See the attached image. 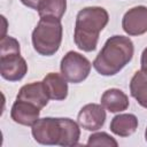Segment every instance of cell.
<instances>
[{
  "mask_svg": "<svg viewBox=\"0 0 147 147\" xmlns=\"http://www.w3.org/2000/svg\"><path fill=\"white\" fill-rule=\"evenodd\" d=\"M31 133L40 145H59L71 147L78 145L80 138L79 124L71 118L44 117L39 118L32 126Z\"/></svg>",
  "mask_w": 147,
  "mask_h": 147,
  "instance_id": "cell-1",
  "label": "cell"
},
{
  "mask_svg": "<svg viewBox=\"0 0 147 147\" xmlns=\"http://www.w3.org/2000/svg\"><path fill=\"white\" fill-rule=\"evenodd\" d=\"M109 21L108 11L98 6L85 7L76 16L74 40L83 52H93L98 46L99 34Z\"/></svg>",
  "mask_w": 147,
  "mask_h": 147,
  "instance_id": "cell-2",
  "label": "cell"
},
{
  "mask_svg": "<svg viewBox=\"0 0 147 147\" xmlns=\"http://www.w3.org/2000/svg\"><path fill=\"white\" fill-rule=\"evenodd\" d=\"M133 53L132 40L129 37L116 34L106 40L92 65L102 76H114L132 60Z\"/></svg>",
  "mask_w": 147,
  "mask_h": 147,
  "instance_id": "cell-3",
  "label": "cell"
},
{
  "mask_svg": "<svg viewBox=\"0 0 147 147\" xmlns=\"http://www.w3.org/2000/svg\"><path fill=\"white\" fill-rule=\"evenodd\" d=\"M63 28L61 20L55 17H40L32 31L31 40L34 51L44 56L54 55L62 42Z\"/></svg>",
  "mask_w": 147,
  "mask_h": 147,
  "instance_id": "cell-4",
  "label": "cell"
},
{
  "mask_svg": "<svg viewBox=\"0 0 147 147\" xmlns=\"http://www.w3.org/2000/svg\"><path fill=\"white\" fill-rule=\"evenodd\" d=\"M91 62L80 53L69 51L61 60L60 70L62 76L72 84H78L85 80L91 71Z\"/></svg>",
  "mask_w": 147,
  "mask_h": 147,
  "instance_id": "cell-5",
  "label": "cell"
},
{
  "mask_svg": "<svg viewBox=\"0 0 147 147\" xmlns=\"http://www.w3.org/2000/svg\"><path fill=\"white\" fill-rule=\"evenodd\" d=\"M28 72L26 61L21 53L0 54V74L1 77L9 82L21 80Z\"/></svg>",
  "mask_w": 147,
  "mask_h": 147,
  "instance_id": "cell-6",
  "label": "cell"
},
{
  "mask_svg": "<svg viewBox=\"0 0 147 147\" xmlns=\"http://www.w3.org/2000/svg\"><path fill=\"white\" fill-rule=\"evenodd\" d=\"M122 28L129 36H141L147 32V7L136 6L122 18Z\"/></svg>",
  "mask_w": 147,
  "mask_h": 147,
  "instance_id": "cell-7",
  "label": "cell"
},
{
  "mask_svg": "<svg viewBox=\"0 0 147 147\" xmlns=\"http://www.w3.org/2000/svg\"><path fill=\"white\" fill-rule=\"evenodd\" d=\"M77 122L80 127L87 131H98L106 122V111L102 105L87 103L78 113Z\"/></svg>",
  "mask_w": 147,
  "mask_h": 147,
  "instance_id": "cell-8",
  "label": "cell"
},
{
  "mask_svg": "<svg viewBox=\"0 0 147 147\" xmlns=\"http://www.w3.org/2000/svg\"><path fill=\"white\" fill-rule=\"evenodd\" d=\"M40 110L41 109L32 103L16 99L10 109V117L17 124L24 126H32L39 119Z\"/></svg>",
  "mask_w": 147,
  "mask_h": 147,
  "instance_id": "cell-9",
  "label": "cell"
},
{
  "mask_svg": "<svg viewBox=\"0 0 147 147\" xmlns=\"http://www.w3.org/2000/svg\"><path fill=\"white\" fill-rule=\"evenodd\" d=\"M16 99L32 103L36 107H38L39 109H42L44 107H46V105L48 103V100H49V98L44 88L42 82H33V83L23 85L20 88Z\"/></svg>",
  "mask_w": 147,
  "mask_h": 147,
  "instance_id": "cell-10",
  "label": "cell"
},
{
  "mask_svg": "<svg viewBox=\"0 0 147 147\" xmlns=\"http://www.w3.org/2000/svg\"><path fill=\"white\" fill-rule=\"evenodd\" d=\"M68 80L62 76V74L49 72L44 79V88L49 99L55 101L64 100L68 96Z\"/></svg>",
  "mask_w": 147,
  "mask_h": 147,
  "instance_id": "cell-11",
  "label": "cell"
},
{
  "mask_svg": "<svg viewBox=\"0 0 147 147\" xmlns=\"http://www.w3.org/2000/svg\"><path fill=\"white\" fill-rule=\"evenodd\" d=\"M101 105L109 113H121L129 108V98L119 88H109L101 95Z\"/></svg>",
  "mask_w": 147,
  "mask_h": 147,
  "instance_id": "cell-12",
  "label": "cell"
},
{
  "mask_svg": "<svg viewBox=\"0 0 147 147\" xmlns=\"http://www.w3.org/2000/svg\"><path fill=\"white\" fill-rule=\"evenodd\" d=\"M138 127V118L133 114H118L113 117L109 129L110 131L122 138L130 137Z\"/></svg>",
  "mask_w": 147,
  "mask_h": 147,
  "instance_id": "cell-13",
  "label": "cell"
},
{
  "mask_svg": "<svg viewBox=\"0 0 147 147\" xmlns=\"http://www.w3.org/2000/svg\"><path fill=\"white\" fill-rule=\"evenodd\" d=\"M130 93L141 107L147 109V71L134 72L130 82Z\"/></svg>",
  "mask_w": 147,
  "mask_h": 147,
  "instance_id": "cell-14",
  "label": "cell"
},
{
  "mask_svg": "<svg viewBox=\"0 0 147 147\" xmlns=\"http://www.w3.org/2000/svg\"><path fill=\"white\" fill-rule=\"evenodd\" d=\"M67 9V0H41L37 10L40 17H55L61 20Z\"/></svg>",
  "mask_w": 147,
  "mask_h": 147,
  "instance_id": "cell-15",
  "label": "cell"
},
{
  "mask_svg": "<svg viewBox=\"0 0 147 147\" xmlns=\"http://www.w3.org/2000/svg\"><path fill=\"white\" fill-rule=\"evenodd\" d=\"M87 146H106V147H117L118 142L106 132H95L88 137Z\"/></svg>",
  "mask_w": 147,
  "mask_h": 147,
  "instance_id": "cell-16",
  "label": "cell"
},
{
  "mask_svg": "<svg viewBox=\"0 0 147 147\" xmlns=\"http://www.w3.org/2000/svg\"><path fill=\"white\" fill-rule=\"evenodd\" d=\"M40 1H41V0H21V2H22L24 6H26V7H29V8H32V9H36V10H37V8H38Z\"/></svg>",
  "mask_w": 147,
  "mask_h": 147,
  "instance_id": "cell-17",
  "label": "cell"
},
{
  "mask_svg": "<svg viewBox=\"0 0 147 147\" xmlns=\"http://www.w3.org/2000/svg\"><path fill=\"white\" fill-rule=\"evenodd\" d=\"M140 64H141V70L147 71V47H146V48L142 51V53H141Z\"/></svg>",
  "mask_w": 147,
  "mask_h": 147,
  "instance_id": "cell-18",
  "label": "cell"
},
{
  "mask_svg": "<svg viewBox=\"0 0 147 147\" xmlns=\"http://www.w3.org/2000/svg\"><path fill=\"white\" fill-rule=\"evenodd\" d=\"M145 140H146V142H147V127H146V130H145Z\"/></svg>",
  "mask_w": 147,
  "mask_h": 147,
  "instance_id": "cell-19",
  "label": "cell"
}]
</instances>
